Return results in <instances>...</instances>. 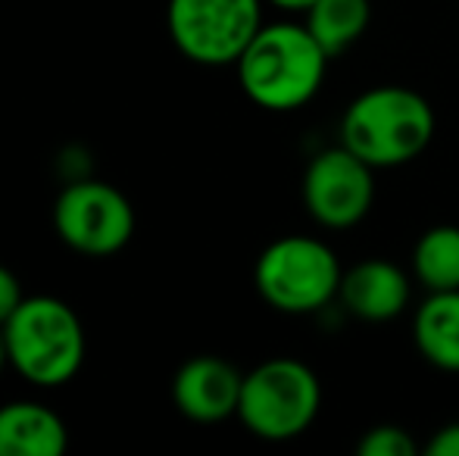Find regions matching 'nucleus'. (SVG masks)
<instances>
[{
	"label": "nucleus",
	"instance_id": "obj_18",
	"mask_svg": "<svg viewBox=\"0 0 459 456\" xmlns=\"http://www.w3.org/2000/svg\"><path fill=\"white\" fill-rule=\"evenodd\" d=\"M269 4L278 6V10H284V13H307L316 0H269Z\"/></svg>",
	"mask_w": 459,
	"mask_h": 456
},
{
	"label": "nucleus",
	"instance_id": "obj_8",
	"mask_svg": "<svg viewBox=\"0 0 459 456\" xmlns=\"http://www.w3.org/2000/svg\"><path fill=\"white\" fill-rule=\"evenodd\" d=\"M372 172V166L344 144L316 153L303 172L307 213L325 228H351L363 222L375 201Z\"/></svg>",
	"mask_w": 459,
	"mask_h": 456
},
{
	"label": "nucleus",
	"instance_id": "obj_16",
	"mask_svg": "<svg viewBox=\"0 0 459 456\" xmlns=\"http://www.w3.org/2000/svg\"><path fill=\"white\" fill-rule=\"evenodd\" d=\"M22 300H25V294H22L19 279L6 266H0V325H6V319L19 310Z\"/></svg>",
	"mask_w": 459,
	"mask_h": 456
},
{
	"label": "nucleus",
	"instance_id": "obj_14",
	"mask_svg": "<svg viewBox=\"0 0 459 456\" xmlns=\"http://www.w3.org/2000/svg\"><path fill=\"white\" fill-rule=\"evenodd\" d=\"M412 275L429 291H459V226H435L419 237Z\"/></svg>",
	"mask_w": 459,
	"mask_h": 456
},
{
	"label": "nucleus",
	"instance_id": "obj_19",
	"mask_svg": "<svg viewBox=\"0 0 459 456\" xmlns=\"http://www.w3.org/2000/svg\"><path fill=\"white\" fill-rule=\"evenodd\" d=\"M10 363V350H6V338H4V325H0V372Z\"/></svg>",
	"mask_w": 459,
	"mask_h": 456
},
{
	"label": "nucleus",
	"instance_id": "obj_6",
	"mask_svg": "<svg viewBox=\"0 0 459 456\" xmlns=\"http://www.w3.org/2000/svg\"><path fill=\"white\" fill-rule=\"evenodd\" d=\"M169 35L200 66H235L263 29L260 0H169Z\"/></svg>",
	"mask_w": 459,
	"mask_h": 456
},
{
	"label": "nucleus",
	"instance_id": "obj_7",
	"mask_svg": "<svg viewBox=\"0 0 459 456\" xmlns=\"http://www.w3.org/2000/svg\"><path fill=\"white\" fill-rule=\"evenodd\" d=\"M54 226L63 244L88 256H109L132 241L134 210L119 188L107 182H73L54 207Z\"/></svg>",
	"mask_w": 459,
	"mask_h": 456
},
{
	"label": "nucleus",
	"instance_id": "obj_4",
	"mask_svg": "<svg viewBox=\"0 0 459 456\" xmlns=\"http://www.w3.org/2000/svg\"><path fill=\"white\" fill-rule=\"evenodd\" d=\"M322 388L316 372L294 357H275L244 375L238 419L263 441L300 438L316 422Z\"/></svg>",
	"mask_w": 459,
	"mask_h": 456
},
{
	"label": "nucleus",
	"instance_id": "obj_10",
	"mask_svg": "<svg viewBox=\"0 0 459 456\" xmlns=\"http://www.w3.org/2000/svg\"><path fill=\"white\" fill-rule=\"evenodd\" d=\"M338 297L363 323H387L410 304V279L391 260H363L344 272Z\"/></svg>",
	"mask_w": 459,
	"mask_h": 456
},
{
	"label": "nucleus",
	"instance_id": "obj_17",
	"mask_svg": "<svg viewBox=\"0 0 459 456\" xmlns=\"http://www.w3.org/2000/svg\"><path fill=\"white\" fill-rule=\"evenodd\" d=\"M425 453L429 456H459V422H450V426L437 428L435 438L425 444Z\"/></svg>",
	"mask_w": 459,
	"mask_h": 456
},
{
	"label": "nucleus",
	"instance_id": "obj_5",
	"mask_svg": "<svg viewBox=\"0 0 459 456\" xmlns=\"http://www.w3.org/2000/svg\"><path fill=\"white\" fill-rule=\"evenodd\" d=\"M341 269L334 250L319 237L288 235L278 237L260 254L254 281L260 297L273 310L307 316L328 306L341 291Z\"/></svg>",
	"mask_w": 459,
	"mask_h": 456
},
{
	"label": "nucleus",
	"instance_id": "obj_3",
	"mask_svg": "<svg viewBox=\"0 0 459 456\" xmlns=\"http://www.w3.org/2000/svg\"><path fill=\"white\" fill-rule=\"evenodd\" d=\"M10 366L38 388L73 382L85 359V331L69 304L56 297H25L4 325Z\"/></svg>",
	"mask_w": 459,
	"mask_h": 456
},
{
	"label": "nucleus",
	"instance_id": "obj_13",
	"mask_svg": "<svg viewBox=\"0 0 459 456\" xmlns=\"http://www.w3.org/2000/svg\"><path fill=\"white\" fill-rule=\"evenodd\" d=\"M368 19H372L368 0H316L307 10V29L334 60L363 38Z\"/></svg>",
	"mask_w": 459,
	"mask_h": 456
},
{
	"label": "nucleus",
	"instance_id": "obj_15",
	"mask_svg": "<svg viewBox=\"0 0 459 456\" xmlns=\"http://www.w3.org/2000/svg\"><path fill=\"white\" fill-rule=\"evenodd\" d=\"M359 456H416L419 444L400 426H375L357 441Z\"/></svg>",
	"mask_w": 459,
	"mask_h": 456
},
{
	"label": "nucleus",
	"instance_id": "obj_11",
	"mask_svg": "<svg viewBox=\"0 0 459 456\" xmlns=\"http://www.w3.org/2000/svg\"><path fill=\"white\" fill-rule=\"evenodd\" d=\"M69 444L63 419L35 400L0 407V456H60Z\"/></svg>",
	"mask_w": 459,
	"mask_h": 456
},
{
	"label": "nucleus",
	"instance_id": "obj_2",
	"mask_svg": "<svg viewBox=\"0 0 459 456\" xmlns=\"http://www.w3.org/2000/svg\"><path fill=\"white\" fill-rule=\"evenodd\" d=\"M435 138V110L403 85L368 88L341 116V144L372 169H394L416 159Z\"/></svg>",
	"mask_w": 459,
	"mask_h": 456
},
{
	"label": "nucleus",
	"instance_id": "obj_12",
	"mask_svg": "<svg viewBox=\"0 0 459 456\" xmlns=\"http://www.w3.org/2000/svg\"><path fill=\"white\" fill-rule=\"evenodd\" d=\"M412 338L425 363L459 372V291H431L416 310Z\"/></svg>",
	"mask_w": 459,
	"mask_h": 456
},
{
	"label": "nucleus",
	"instance_id": "obj_9",
	"mask_svg": "<svg viewBox=\"0 0 459 456\" xmlns=\"http://www.w3.org/2000/svg\"><path fill=\"white\" fill-rule=\"evenodd\" d=\"M244 375L222 357H191L172 382V400L194 422H222L238 416Z\"/></svg>",
	"mask_w": 459,
	"mask_h": 456
},
{
	"label": "nucleus",
	"instance_id": "obj_1",
	"mask_svg": "<svg viewBox=\"0 0 459 456\" xmlns=\"http://www.w3.org/2000/svg\"><path fill=\"white\" fill-rule=\"evenodd\" d=\"M328 60L332 56L322 50L307 22H273L256 31L235 66L244 94L256 107L290 113L316 98Z\"/></svg>",
	"mask_w": 459,
	"mask_h": 456
}]
</instances>
